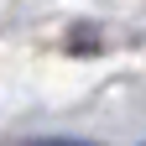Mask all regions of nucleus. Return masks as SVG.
Returning <instances> with one entry per match:
<instances>
[{
	"label": "nucleus",
	"instance_id": "1",
	"mask_svg": "<svg viewBox=\"0 0 146 146\" xmlns=\"http://www.w3.org/2000/svg\"><path fill=\"white\" fill-rule=\"evenodd\" d=\"M31 146H68V141H31Z\"/></svg>",
	"mask_w": 146,
	"mask_h": 146
}]
</instances>
